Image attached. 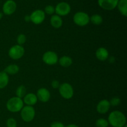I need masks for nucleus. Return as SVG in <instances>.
I'll list each match as a JSON object with an SVG mask.
<instances>
[{"label": "nucleus", "instance_id": "obj_1", "mask_svg": "<svg viewBox=\"0 0 127 127\" xmlns=\"http://www.w3.org/2000/svg\"><path fill=\"white\" fill-rule=\"evenodd\" d=\"M107 121L113 127H124L126 125L127 119L122 112L115 110L109 114Z\"/></svg>", "mask_w": 127, "mask_h": 127}, {"label": "nucleus", "instance_id": "obj_2", "mask_svg": "<svg viewBox=\"0 0 127 127\" xmlns=\"http://www.w3.org/2000/svg\"><path fill=\"white\" fill-rule=\"evenodd\" d=\"M24 107L23 100L17 97H13L7 100L6 108L11 112H18Z\"/></svg>", "mask_w": 127, "mask_h": 127}, {"label": "nucleus", "instance_id": "obj_3", "mask_svg": "<svg viewBox=\"0 0 127 127\" xmlns=\"http://www.w3.org/2000/svg\"><path fill=\"white\" fill-rule=\"evenodd\" d=\"M35 115V111L32 106L23 107L21 110V116L22 120L26 122H30L33 120Z\"/></svg>", "mask_w": 127, "mask_h": 127}, {"label": "nucleus", "instance_id": "obj_4", "mask_svg": "<svg viewBox=\"0 0 127 127\" xmlns=\"http://www.w3.org/2000/svg\"><path fill=\"white\" fill-rule=\"evenodd\" d=\"M73 21L77 26L83 27L89 24L90 17L89 15L84 12H78L73 16Z\"/></svg>", "mask_w": 127, "mask_h": 127}, {"label": "nucleus", "instance_id": "obj_5", "mask_svg": "<svg viewBox=\"0 0 127 127\" xmlns=\"http://www.w3.org/2000/svg\"><path fill=\"white\" fill-rule=\"evenodd\" d=\"M59 93L61 96L65 99H70L74 94L73 86L68 83H64L60 86Z\"/></svg>", "mask_w": 127, "mask_h": 127}, {"label": "nucleus", "instance_id": "obj_6", "mask_svg": "<svg viewBox=\"0 0 127 127\" xmlns=\"http://www.w3.org/2000/svg\"><path fill=\"white\" fill-rule=\"evenodd\" d=\"M24 48L22 45H16L10 48L9 50L8 55L10 58L16 60L22 58L24 55Z\"/></svg>", "mask_w": 127, "mask_h": 127}, {"label": "nucleus", "instance_id": "obj_7", "mask_svg": "<svg viewBox=\"0 0 127 127\" xmlns=\"http://www.w3.org/2000/svg\"><path fill=\"white\" fill-rule=\"evenodd\" d=\"M71 12V6L66 2H59L55 7V12L59 16H65Z\"/></svg>", "mask_w": 127, "mask_h": 127}, {"label": "nucleus", "instance_id": "obj_8", "mask_svg": "<svg viewBox=\"0 0 127 127\" xmlns=\"http://www.w3.org/2000/svg\"><path fill=\"white\" fill-rule=\"evenodd\" d=\"M42 60L43 62L48 65H54L58 62V57L55 52L53 51H48L43 55Z\"/></svg>", "mask_w": 127, "mask_h": 127}, {"label": "nucleus", "instance_id": "obj_9", "mask_svg": "<svg viewBox=\"0 0 127 127\" xmlns=\"http://www.w3.org/2000/svg\"><path fill=\"white\" fill-rule=\"evenodd\" d=\"M31 21L35 24H40L44 21L45 13L41 9H37L33 11L30 15Z\"/></svg>", "mask_w": 127, "mask_h": 127}, {"label": "nucleus", "instance_id": "obj_10", "mask_svg": "<svg viewBox=\"0 0 127 127\" xmlns=\"http://www.w3.org/2000/svg\"><path fill=\"white\" fill-rule=\"evenodd\" d=\"M16 8H17V4L14 1L7 0L2 6V11L4 14L9 16L12 14L16 11Z\"/></svg>", "mask_w": 127, "mask_h": 127}, {"label": "nucleus", "instance_id": "obj_11", "mask_svg": "<svg viewBox=\"0 0 127 127\" xmlns=\"http://www.w3.org/2000/svg\"><path fill=\"white\" fill-rule=\"evenodd\" d=\"M119 0H98V4L105 10H113L117 6Z\"/></svg>", "mask_w": 127, "mask_h": 127}, {"label": "nucleus", "instance_id": "obj_12", "mask_svg": "<svg viewBox=\"0 0 127 127\" xmlns=\"http://www.w3.org/2000/svg\"><path fill=\"white\" fill-rule=\"evenodd\" d=\"M38 100L42 102H47L50 99V93L47 89L45 88H40L36 94Z\"/></svg>", "mask_w": 127, "mask_h": 127}, {"label": "nucleus", "instance_id": "obj_13", "mask_svg": "<svg viewBox=\"0 0 127 127\" xmlns=\"http://www.w3.org/2000/svg\"><path fill=\"white\" fill-rule=\"evenodd\" d=\"M110 107V104L109 100L103 99L98 103L97 105V111L100 114H105L109 111Z\"/></svg>", "mask_w": 127, "mask_h": 127}, {"label": "nucleus", "instance_id": "obj_14", "mask_svg": "<svg viewBox=\"0 0 127 127\" xmlns=\"http://www.w3.org/2000/svg\"><path fill=\"white\" fill-rule=\"evenodd\" d=\"M23 98L24 104H26V105H29V106L34 105L35 104H37V100H38L36 94H33V93L26 94Z\"/></svg>", "mask_w": 127, "mask_h": 127}, {"label": "nucleus", "instance_id": "obj_15", "mask_svg": "<svg viewBox=\"0 0 127 127\" xmlns=\"http://www.w3.org/2000/svg\"><path fill=\"white\" fill-rule=\"evenodd\" d=\"M95 57L99 60L104 62L109 58V52L104 47H100L95 52Z\"/></svg>", "mask_w": 127, "mask_h": 127}, {"label": "nucleus", "instance_id": "obj_16", "mask_svg": "<svg viewBox=\"0 0 127 127\" xmlns=\"http://www.w3.org/2000/svg\"><path fill=\"white\" fill-rule=\"evenodd\" d=\"M51 26L55 29L60 28L63 25V20L60 16L58 15H53L50 18Z\"/></svg>", "mask_w": 127, "mask_h": 127}, {"label": "nucleus", "instance_id": "obj_17", "mask_svg": "<svg viewBox=\"0 0 127 127\" xmlns=\"http://www.w3.org/2000/svg\"><path fill=\"white\" fill-rule=\"evenodd\" d=\"M117 7L122 16H127V0H119Z\"/></svg>", "mask_w": 127, "mask_h": 127}, {"label": "nucleus", "instance_id": "obj_18", "mask_svg": "<svg viewBox=\"0 0 127 127\" xmlns=\"http://www.w3.org/2000/svg\"><path fill=\"white\" fill-rule=\"evenodd\" d=\"M9 83V76L4 71L0 72V89L6 88Z\"/></svg>", "mask_w": 127, "mask_h": 127}, {"label": "nucleus", "instance_id": "obj_19", "mask_svg": "<svg viewBox=\"0 0 127 127\" xmlns=\"http://www.w3.org/2000/svg\"><path fill=\"white\" fill-rule=\"evenodd\" d=\"M60 64L63 67H69L73 63V60L68 56H63L58 59Z\"/></svg>", "mask_w": 127, "mask_h": 127}, {"label": "nucleus", "instance_id": "obj_20", "mask_svg": "<svg viewBox=\"0 0 127 127\" xmlns=\"http://www.w3.org/2000/svg\"><path fill=\"white\" fill-rule=\"evenodd\" d=\"M19 67L18 66L16 65V64H11L7 66L4 69V71L7 73V74H11V75H12V74H17L19 72Z\"/></svg>", "mask_w": 127, "mask_h": 127}, {"label": "nucleus", "instance_id": "obj_21", "mask_svg": "<svg viewBox=\"0 0 127 127\" xmlns=\"http://www.w3.org/2000/svg\"><path fill=\"white\" fill-rule=\"evenodd\" d=\"M90 21L95 26L100 25L103 22V19L100 15L94 14L90 17Z\"/></svg>", "mask_w": 127, "mask_h": 127}, {"label": "nucleus", "instance_id": "obj_22", "mask_svg": "<svg viewBox=\"0 0 127 127\" xmlns=\"http://www.w3.org/2000/svg\"><path fill=\"white\" fill-rule=\"evenodd\" d=\"M16 97L19 98H23L26 94V88L24 86H20L17 88L16 91Z\"/></svg>", "mask_w": 127, "mask_h": 127}, {"label": "nucleus", "instance_id": "obj_23", "mask_svg": "<svg viewBox=\"0 0 127 127\" xmlns=\"http://www.w3.org/2000/svg\"><path fill=\"white\" fill-rule=\"evenodd\" d=\"M109 125L107 120L102 118L99 119L95 122V126L97 127H108Z\"/></svg>", "mask_w": 127, "mask_h": 127}, {"label": "nucleus", "instance_id": "obj_24", "mask_svg": "<svg viewBox=\"0 0 127 127\" xmlns=\"http://www.w3.org/2000/svg\"><path fill=\"white\" fill-rule=\"evenodd\" d=\"M26 36L23 33H21L17 37V45H22L24 44L25 42H26Z\"/></svg>", "mask_w": 127, "mask_h": 127}, {"label": "nucleus", "instance_id": "obj_25", "mask_svg": "<svg viewBox=\"0 0 127 127\" xmlns=\"http://www.w3.org/2000/svg\"><path fill=\"white\" fill-rule=\"evenodd\" d=\"M7 127H17V122L13 118H9L6 121Z\"/></svg>", "mask_w": 127, "mask_h": 127}, {"label": "nucleus", "instance_id": "obj_26", "mask_svg": "<svg viewBox=\"0 0 127 127\" xmlns=\"http://www.w3.org/2000/svg\"><path fill=\"white\" fill-rule=\"evenodd\" d=\"M45 13L48 15H52L55 12V7L52 5H48L45 7Z\"/></svg>", "mask_w": 127, "mask_h": 127}, {"label": "nucleus", "instance_id": "obj_27", "mask_svg": "<svg viewBox=\"0 0 127 127\" xmlns=\"http://www.w3.org/2000/svg\"><path fill=\"white\" fill-rule=\"evenodd\" d=\"M110 102V105H113V106H117L121 102V100H120V98L117 97H113L112 99L110 100V101H109Z\"/></svg>", "mask_w": 127, "mask_h": 127}, {"label": "nucleus", "instance_id": "obj_28", "mask_svg": "<svg viewBox=\"0 0 127 127\" xmlns=\"http://www.w3.org/2000/svg\"><path fill=\"white\" fill-rule=\"evenodd\" d=\"M50 127H65L64 125L60 122H55L51 124Z\"/></svg>", "mask_w": 127, "mask_h": 127}, {"label": "nucleus", "instance_id": "obj_29", "mask_svg": "<svg viewBox=\"0 0 127 127\" xmlns=\"http://www.w3.org/2000/svg\"><path fill=\"white\" fill-rule=\"evenodd\" d=\"M60 86L59 81L57 80H54L52 82V87L54 89H58Z\"/></svg>", "mask_w": 127, "mask_h": 127}, {"label": "nucleus", "instance_id": "obj_30", "mask_svg": "<svg viewBox=\"0 0 127 127\" xmlns=\"http://www.w3.org/2000/svg\"><path fill=\"white\" fill-rule=\"evenodd\" d=\"M24 20L26 22H30V21H31V17H30V16L26 15L24 17Z\"/></svg>", "mask_w": 127, "mask_h": 127}, {"label": "nucleus", "instance_id": "obj_31", "mask_svg": "<svg viewBox=\"0 0 127 127\" xmlns=\"http://www.w3.org/2000/svg\"><path fill=\"white\" fill-rule=\"evenodd\" d=\"M66 127H79L78 125H75V124H70V125H68V126H66Z\"/></svg>", "mask_w": 127, "mask_h": 127}, {"label": "nucleus", "instance_id": "obj_32", "mask_svg": "<svg viewBox=\"0 0 127 127\" xmlns=\"http://www.w3.org/2000/svg\"><path fill=\"white\" fill-rule=\"evenodd\" d=\"M2 12H0V20L2 19Z\"/></svg>", "mask_w": 127, "mask_h": 127}, {"label": "nucleus", "instance_id": "obj_33", "mask_svg": "<svg viewBox=\"0 0 127 127\" xmlns=\"http://www.w3.org/2000/svg\"><path fill=\"white\" fill-rule=\"evenodd\" d=\"M124 127H127V125H125V126H124Z\"/></svg>", "mask_w": 127, "mask_h": 127}]
</instances>
